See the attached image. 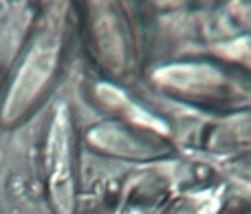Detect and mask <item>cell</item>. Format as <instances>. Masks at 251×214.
<instances>
[{"label":"cell","instance_id":"6da1fadb","mask_svg":"<svg viewBox=\"0 0 251 214\" xmlns=\"http://www.w3.org/2000/svg\"><path fill=\"white\" fill-rule=\"evenodd\" d=\"M62 33H64V4H53L47 18L40 22L29 51L22 57L7 100L2 104V122L13 124L29 113L40 100L44 88L49 86L53 73L57 69L62 53Z\"/></svg>","mask_w":251,"mask_h":214},{"label":"cell","instance_id":"7a4b0ae2","mask_svg":"<svg viewBox=\"0 0 251 214\" xmlns=\"http://www.w3.org/2000/svg\"><path fill=\"white\" fill-rule=\"evenodd\" d=\"M44 175L49 194L57 214H73L75 181H73V148H71V117L66 104L55 108L44 144Z\"/></svg>","mask_w":251,"mask_h":214}]
</instances>
